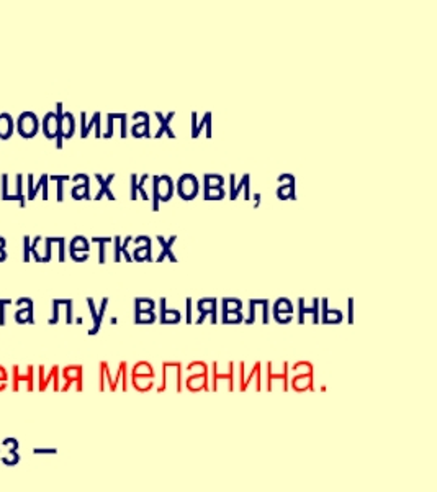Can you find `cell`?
I'll return each mask as SVG.
<instances>
[{
	"mask_svg": "<svg viewBox=\"0 0 437 492\" xmlns=\"http://www.w3.org/2000/svg\"><path fill=\"white\" fill-rule=\"evenodd\" d=\"M153 187H154V196H153V209L159 210V202H167L171 200L174 194V182L171 176H154L153 179Z\"/></svg>",
	"mask_w": 437,
	"mask_h": 492,
	"instance_id": "obj_1",
	"label": "cell"
},
{
	"mask_svg": "<svg viewBox=\"0 0 437 492\" xmlns=\"http://www.w3.org/2000/svg\"><path fill=\"white\" fill-rule=\"evenodd\" d=\"M177 194L184 200H192L198 194V179L193 174H182L177 181Z\"/></svg>",
	"mask_w": 437,
	"mask_h": 492,
	"instance_id": "obj_2",
	"label": "cell"
},
{
	"mask_svg": "<svg viewBox=\"0 0 437 492\" xmlns=\"http://www.w3.org/2000/svg\"><path fill=\"white\" fill-rule=\"evenodd\" d=\"M197 308L200 312V317L197 318V323H203L206 315L211 317V323H218V317H216V299L213 297H206V299L198 300Z\"/></svg>",
	"mask_w": 437,
	"mask_h": 492,
	"instance_id": "obj_3",
	"label": "cell"
},
{
	"mask_svg": "<svg viewBox=\"0 0 437 492\" xmlns=\"http://www.w3.org/2000/svg\"><path fill=\"white\" fill-rule=\"evenodd\" d=\"M291 387L296 392H305V391H313V369H309L306 373H298L291 379Z\"/></svg>",
	"mask_w": 437,
	"mask_h": 492,
	"instance_id": "obj_4",
	"label": "cell"
},
{
	"mask_svg": "<svg viewBox=\"0 0 437 492\" xmlns=\"http://www.w3.org/2000/svg\"><path fill=\"white\" fill-rule=\"evenodd\" d=\"M206 374H208V371H206V366L202 369L200 373L197 374H192L187 378V389L192 392H198V391H208V379H206Z\"/></svg>",
	"mask_w": 437,
	"mask_h": 492,
	"instance_id": "obj_5",
	"label": "cell"
},
{
	"mask_svg": "<svg viewBox=\"0 0 437 492\" xmlns=\"http://www.w3.org/2000/svg\"><path fill=\"white\" fill-rule=\"evenodd\" d=\"M133 120H141L139 123L136 125H133V128H131V133H133V136H148L149 135V115L146 113V112H136L135 115H133Z\"/></svg>",
	"mask_w": 437,
	"mask_h": 492,
	"instance_id": "obj_6",
	"label": "cell"
},
{
	"mask_svg": "<svg viewBox=\"0 0 437 492\" xmlns=\"http://www.w3.org/2000/svg\"><path fill=\"white\" fill-rule=\"evenodd\" d=\"M139 379H154V371H153V368H151V364L149 363H146V361H141V363H138L135 369H133V384L135 382H138Z\"/></svg>",
	"mask_w": 437,
	"mask_h": 492,
	"instance_id": "obj_7",
	"label": "cell"
},
{
	"mask_svg": "<svg viewBox=\"0 0 437 492\" xmlns=\"http://www.w3.org/2000/svg\"><path fill=\"white\" fill-rule=\"evenodd\" d=\"M156 117H157V120L161 121V126H159V130H157V133H156V138H161L162 133H167V135L171 136V138H175L174 131L171 130V126H169L171 120L175 117V112H169L167 115H162L161 112H156Z\"/></svg>",
	"mask_w": 437,
	"mask_h": 492,
	"instance_id": "obj_8",
	"label": "cell"
},
{
	"mask_svg": "<svg viewBox=\"0 0 437 492\" xmlns=\"http://www.w3.org/2000/svg\"><path fill=\"white\" fill-rule=\"evenodd\" d=\"M182 320V315L179 310L174 308H166V299H161V323H179Z\"/></svg>",
	"mask_w": 437,
	"mask_h": 492,
	"instance_id": "obj_9",
	"label": "cell"
},
{
	"mask_svg": "<svg viewBox=\"0 0 437 492\" xmlns=\"http://www.w3.org/2000/svg\"><path fill=\"white\" fill-rule=\"evenodd\" d=\"M323 323H341V321L344 320V315L341 310H337V308H327V300L324 299L323 302Z\"/></svg>",
	"mask_w": 437,
	"mask_h": 492,
	"instance_id": "obj_10",
	"label": "cell"
},
{
	"mask_svg": "<svg viewBox=\"0 0 437 492\" xmlns=\"http://www.w3.org/2000/svg\"><path fill=\"white\" fill-rule=\"evenodd\" d=\"M277 197L282 199V200H287V199H296L295 196V178L290 174V179H288V184H280L277 189Z\"/></svg>",
	"mask_w": 437,
	"mask_h": 492,
	"instance_id": "obj_11",
	"label": "cell"
},
{
	"mask_svg": "<svg viewBox=\"0 0 437 492\" xmlns=\"http://www.w3.org/2000/svg\"><path fill=\"white\" fill-rule=\"evenodd\" d=\"M175 240H177V238H175V236H171V240H169V241L164 240L162 236H157V241L161 243V248H162V251H161V254H159V258H157V261H162L166 256H169V259L174 261V263H175V261H177V259H175V256H174V253L171 251V246L174 245V241H175Z\"/></svg>",
	"mask_w": 437,
	"mask_h": 492,
	"instance_id": "obj_12",
	"label": "cell"
},
{
	"mask_svg": "<svg viewBox=\"0 0 437 492\" xmlns=\"http://www.w3.org/2000/svg\"><path fill=\"white\" fill-rule=\"evenodd\" d=\"M224 184V178L220 174H205V191L210 189H221Z\"/></svg>",
	"mask_w": 437,
	"mask_h": 492,
	"instance_id": "obj_13",
	"label": "cell"
},
{
	"mask_svg": "<svg viewBox=\"0 0 437 492\" xmlns=\"http://www.w3.org/2000/svg\"><path fill=\"white\" fill-rule=\"evenodd\" d=\"M274 315H293V305L288 299H278L274 303Z\"/></svg>",
	"mask_w": 437,
	"mask_h": 492,
	"instance_id": "obj_14",
	"label": "cell"
},
{
	"mask_svg": "<svg viewBox=\"0 0 437 492\" xmlns=\"http://www.w3.org/2000/svg\"><path fill=\"white\" fill-rule=\"evenodd\" d=\"M156 308V302L151 299H146V297H139L135 300V312H154Z\"/></svg>",
	"mask_w": 437,
	"mask_h": 492,
	"instance_id": "obj_15",
	"label": "cell"
},
{
	"mask_svg": "<svg viewBox=\"0 0 437 492\" xmlns=\"http://www.w3.org/2000/svg\"><path fill=\"white\" fill-rule=\"evenodd\" d=\"M151 251H153L151 243H148V245H143V246H136L135 253H133L131 258L136 259V261H151Z\"/></svg>",
	"mask_w": 437,
	"mask_h": 492,
	"instance_id": "obj_16",
	"label": "cell"
},
{
	"mask_svg": "<svg viewBox=\"0 0 437 492\" xmlns=\"http://www.w3.org/2000/svg\"><path fill=\"white\" fill-rule=\"evenodd\" d=\"M241 189H244V197L246 199H251V192H249V174H244L241 178V182L238 184V187H234V192L231 194V199L238 197V194L241 192Z\"/></svg>",
	"mask_w": 437,
	"mask_h": 492,
	"instance_id": "obj_17",
	"label": "cell"
},
{
	"mask_svg": "<svg viewBox=\"0 0 437 492\" xmlns=\"http://www.w3.org/2000/svg\"><path fill=\"white\" fill-rule=\"evenodd\" d=\"M242 302L239 299H223V313L224 312H241Z\"/></svg>",
	"mask_w": 437,
	"mask_h": 492,
	"instance_id": "obj_18",
	"label": "cell"
},
{
	"mask_svg": "<svg viewBox=\"0 0 437 492\" xmlns=\"http://www.w3.org/2000/svg\"><path fill=\"white\" fill-rule=\"evenodd\" d=\"M156 313L154 312H135V323H154Z\"/></svg>",
	"mask_w": 437,
	"mask_h": 492,
	"instance_id": "obj_19",
	"label": "cell"
},
{
	"mask_svg": "<svg viewBox=\"0 0 437 492\" xmlns=\"http://www.w3.org/2000/svg\"><path fill=\"white\" fill-rule=\"evenodd\" d=\"M244 320L242 312H224L223 313V323H241Z\"/></svg>",
	"mask_w": 437,
	"mask_h": 492,
	"instance_id": "obj_20",
	"label": "cell"
},
{
	"mask_svg": "<svg viewBox=\"0 0 437 492\" xmlns=\"http://www.w3.org/2000/svg\"><path fill=\"white\" fill-rule=\"evenodd\" d=\"M303 313L313 315V323H319V299H313V307L306 308L303 305Z\"/></svg>",
	"mask_w": 437,
	"mask_h": 492,
	"instance_id": "obj_21",
	"label": "cell"
},
{
	"mask_svg": "<svg viewBox=\"0 0 437 492\" xmlns=\"http://www.w3.org/2000/svg\"><path fill=\"white\" fill-rule=\"evenodd\" d=\"M231 374H233L231 371H229V374H218V373H216V363H215V364H213V387H215V384H216V382L220 381V379H224V381H228V384L234 389L233 379H231ZM213 387H211V389H213Z\"/></svg>",
	"mask_w": 437,
	"mask_h": 492,
	"instance_id": "obj_22",
	"label": "cell"
},
{
	"mask_svg": "<svg viewBox=\"0 0 437 492\" xmlns=\"http://www.w3.org/2000/svg\"><path fill=\"white\" fill-rule=\"evenodd\" d=\"M224 197V189L221 187V189H210V191H206L205 192V199L206 200H220Z\"/></svg>",
	"mask_w": 437,
	"mask_h": 492,
	"instance_id": "obj_23",
	"label": "cell"
},
{
	"mask_svg": "<svg viewBox=\"0 0 437 492\" xmlns=\"http://www.w3.org/2000/svg\"><path fill=\"white\" fill-rule=\"evenodd\" d=\"M259 369H260V364L257 363V364H256V369H252V373L249 374V378H247L246 381H242L241 384H239V389H241V391H246V389L249 387V384H251V381L254 379V376H257V374H259Z\"/></svg>",
	"mask_w": 437,
	"mask_h": 492,
	"instance_id": "obj_24",
	"label": "cell"
},
{
	"mask_svg": "<svg viewBox=\"0 0 437 492\" xmlns=\"http://www.w3.org/2000/svg\"><path fill=\"white\" fill-rule=\"evenodd\" d=\"M249 307H251L249 308V317L246 318L244 323H254V320H256V305H254L252 300L249 302Z\"/></svg>",
	"mask_w": 437,
	"mask_h": 492,
	"instance_id": "obj_25",
	"label": "cell"
},
{
	"mask_svg": "<svg viewBox=\"0 0 437 492\" xmlns=\"http://www.w3.org/2000/svg\"><path fill=\"white\" fill-rule=\"evenodd\" d=\"M210 120H211V113H210V112H208V113H205V117H203V120H202V121H200V123L197 125V130H195V138L198 136V133H200V131H202V126H203V125H206V123H208V121H210Z\"/></svg>",
	"mask_w": 437,
	"mask_h": 492,
	"instance_id": "obj_26",
	"label": "cell"
},
{
	"mask_svg": "<svg viewBox=\"0 0 437 492\" xmlns=\"http://www.w3.org/2000/svg\"><path fill=\"white\" fill-rule=\"evenodd\" d=\"M138 184H136V174H131V199H136Z\"/></svg>",
	"mask_w": 437,
	"mask_h": 492,
	"instance_id": "obj_27",
	"label": "cell"
},
{
	"mask_svg": "<svg viewBox=\"0 0 437 492\" xmlns=\"http://www.w3.org/2000/svg\"><path fill=\"white\" fill-rule=\"evenodd\" d=\"M298 305H300L298 323H305V313H303V305H305V300H303V299H300V300H298Z\"/></svg>",
	"mask_w": 437,
	"mask_h": 492,
	"instance_id": "obj_28",
	"label": "cell"
},
{
	"mask_svg": "<svg viewBox=\"0 0 437 492\" xmlns=\"http://www.w3.org/2000/svg\"><path fill=\"white\" fill-rule=\"evenodd\" d=\"M187 323H192V300L187 299Z\"/></svg>",
	"mask_w": 437,
	"mask_h": 492,
	"instance_id": "obj_29",
	"label": "cell"
},
{
	"mask_svg": "<svg viewBox=\"0 0 437 492\" xmlns=\"http://www.w3.org/2000/svg\"><path fill=\"white\" fill-rule=\"evenodd\" d=\"M115 241H117V243H115V259H117V261H120V238H118V236H117V238H115Z\"/></svg>",
	"mask_w": 437,
	"mask_h": 492,
	"instance_id": "obj_30",
	"label": "cell"
},
{
	"mask_svg": "<svg viewBox=\"0 0 437 492\" xmlns=\"http://www.w3.org/2000/svg\"><path fill=\"white\" fill-rule=\"evenodd\" d=\"M352 305H354V300L349 299V318H347L349 323H352V320H354V317H352V313H354V310H352Z\"/></svg>",
	"mask_w": 437,
	"mask_h": 492,
	"instance_id": "obj_31",
	"label": "cell"
},
{
	"mask_svg": "<svg viewBox=\"0 0 437 492\" xmlns=\"http://www.w3.org/2000/svg\"><path fill=\"white\" fill-rule=\"evenodd\" d=\"M192 121H193V131H192V136L195 138V130H197V113L192 115Z\"/></svg>",
	"mask_w": 437,
	"mask_h": 492,
	"instance_id": "obj_32",
	"label": "cell"
},
{
	"mask_svg": "<svg viewBox=\"0 0 437 492\" xmlns=\"http://www.w3.org/2000/svg\"><path fill=\"white\" fill-rule=\"evenodd\" d=\"M254 199H256V204H254V207H259V204H260V196H259V194H256V196H254Z\"/></svg>",
	"mask_w": 437,
	"mask_h": 492,
	"instance_id": "obj_33",
	"label": "cell"
}]
</instances>
